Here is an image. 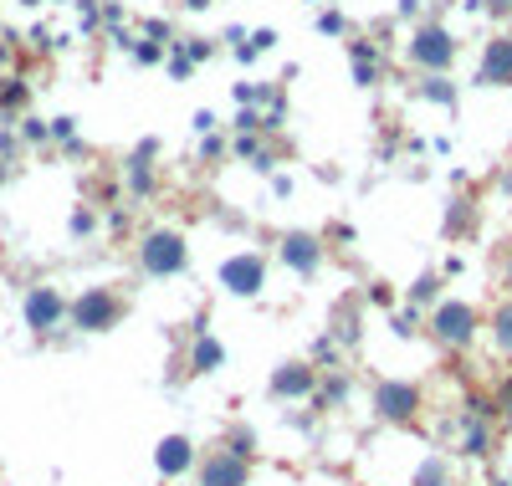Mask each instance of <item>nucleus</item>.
I'll return each mask as SVG.
<instances>
[{"instance_id":"8","label":"nucleus","mask_w":512,"mask_h":486,"mask_svg":"<svg viewBox=\"0 0 512 486\" xmlns=\"http://www.w3.org/2000/svg\"><path fill=\"white\" fill-rule=\"evenodd\" d=\"M251 482V456H236L231 446L210 450L200 461V486H246Z\"/></svg>"},{"instance_id":"4","label":"nucleus","mask_w":512,"mask_h":486,"mask_svg":"<svg viewBox=\"0 0 512 486\" xmlns=\"http://www.w3.org/2000/svg\"><path fill=\"white\" fill-rule=\"evenodd\" d=\"M426 328H430V338H435L441 348H467L471 338H476V307L461 303V297H446V303L430 307Z\"/></svg>"},{"instance_id":"3","label":"nucleus","mask_w":512,"mask_h":486,"mask_svg":"<svg viewBox=\"0 0 512 486\" xmlns=\"http://www.w3.org/2000/svg\"><path fill=\"white\" fill-rule=\"evenodd\" d=\"M123 312H128V297L113 292V287H87L77 303H67V318L82 333H108V328L123 323Z\"/></svg>"},{"instance_id":"24","label":"nucleus","mask_w":512,"mask_h":486,"mask_svg":"<svg viewBox=\"0 0 512 486\" xmlns=\"http://www.w3.org/2000/svg\"><path fill=\"white\" fill-rule=\"evenodd\" d=\"M52 139H61V143H77V123H72V118H52Z\"/></svg>"},{"instance_id":"25","label":"nucleus","mask_w":512,"mask_h":486,"mask_svg":"<svg viewBox=\"0 0 512 486\" xmlns=\"http://www.w3.org/2000/svg\"><path fill=\"white\" fill-rule=\"evenodd\" d=\"M236 154H241V159H256V154H262L256 134H241V139H236Z\"/></svg>"},{"instance_id":"9","label":"nucleus","mask_w":512,"mask_h":486,"mask_svg":"<svg viewBox=\"0 0 512 486\" xmlns=\"http://www.w3.org/2000/svg\"><path fill=\"white\" fill-rule=\"evenodd\" d=\"M20 312H26V328L52 333V328L67 318V297H61L57 287H31V292H26V303H20Z\"/></svg>"},{"instance_id":"15","label":"nucleus","mask_w":512,"mask_h":486,"mask_svg":"<svg viewBox=\"0 0 512 486\" xmlns=\"http://www.w3.org/2000/svg\"><path fill=\"white\" fill-rule=\"evenodd\" d=\"M420 98L441 102V108H456V87H451L446 72H426V77H420Z\"/></svg>"},{"instance_id":"14","label":"nucleus","mask_w":512,"mask_h":486,"mask_svg":"<svg viewBox=\"0 0 512 486\" xmlns=\"http://www.w3.org/2000/svg\"><path fill=\"white\" fill-rule=\"evenodd\" d=\"M225 359V348L210 338V333H195V348H190V374H215Z\"/></svg>"},{"instance_id":"21","label":"nucleus","mask_w":512,"mask_h":486,"mask_svg":"<svg viewBox=\"0 0 512 486\" xmlns=\"http://www.w3.org/2000/svg\"><path fill=\"white\" fill-rule=\"evenodd\" d=\"M318 31H323V36H348V20L338 16V11H323V16H318Z\"/></svg>"},{"instance_id":"32","label":"nucleus","mask_w":512,"mask_h":486,"mask_svg":"<svg viewBox=\"0 0 512 486\" xmlns=\"http://www.w3.org/2000/svg\"><path fill=\"white\" fill-rule=\"evenodd\" d=\"M344 379H338V374H333V379H328V389H323V400H344Z\"/></svg>"},{"instance_id":"16","label":"nucleus","mask_w":512,"mask_h":486,"mask_svg":"<svg viewBox=\"0 0 512 486\" xmlns=\"http://www.w3.org/2000/svg\"><path fill=\"white\" fill-rule=\"evenodd\" d=\"M492 344H497V353H512V297L492 312Z\"/></svg>"},{"instance_id":"12","label":"nucleus","mask_w":512,"mask_h":486,"mask_svg":"<svg viewBox=\"0 0 512 486\" xmlns=\"http://www.w3.org/2000/svg\"><path fill=\"white\" fill-rule=\"evenodd\" d=\"M266 389H272V400H307V394L318 389V369L313 364H282Z\"/></svg>"},{"instance_id":"18","label":"nucleus","mask_w":512,"mask_h":486,"mask_svg":"<svg viewBox=\"0 0 512 486\" xmlns=\"http://www.w3.org/2000/svg\"><path fill=\"white\" fill-rule=\"evenodd\" d=\"M487 446H492L487 425H467V441H461V450H467V456H487Z\"/></svg>"},{"instance_id":"29","label":"nucleus","mask_w":512,"mask_h":486,"mask_svg":"<svg viewBox=\"0 0 512 486\" xmlns=\"http://www.w3.org/2000/svg\"><path fill=\"white\" fill-rule=\"evenodd\" d=\"M195 134H215V113H210V108L195 113Z\"/></svg>"},{"instance_id":"33","label":"nucleus","mask_w":512,"mask_h":486,"mask_svg":"<svg viewBox=\"0 0 512 486\" xmlns=\"http://www.w3.org/2000/svg\"><path fill=\"white\" fill-rule=\"evenodd\" d=\"M502 287H508V297H512V251H508V262H502Z\"/></svg>"},{"instance_id":"1","label":"nucleus","mask_w":512,"mask_h":486,"mask_svg":"<svg viewBox=\"0 0 512 486\" xmlns=\"http://www.w3.org/2000/svg\"><path fill=\"white\" fill-rule=\"evenodd\" d=\"M139 266L149 277H180L190 266V241H184L175 225H154L139 236Z\"/></svg>"},{"instance_id":"26","label":"nucleus","mask_w":512,"mask_h":486,"mask_svg":"<svg viewBox=\"0 0 512 486\" xmlns=\"http://www.w3.org/2000/svg\"><path fill=\"white\" fill-rule=\"evenodd\" d=\"M93 225H98V215H93V210H77V215H72V236H87Z\"/></svg>"},{"instance_id":"20","label":"nucleus","mask_w":512,"mask_h":486,"mask_svg":"<svg viewBox=\"0 0 512 486\" xmlns=\"http://www.w3.org/2000/svg\"><path fill=\"white\" fill-rule=\"evenodd\" d=\"M415 486H446V466H441V461H426V466L415 471Z\"/></svg>"},{"instance_id":"34","label":"nucleus","mask_w":512,"mask_h":486,"mask_svg":"<svg viewBox=\"0 0 512 486\" xmlns=\"http://www.w3.org/2000/svg\"><path fill=\"white\" fill-rule=\"evenodd\" d=\"M400 16H420V0H400Z\"/></svg>"},{"instance_id":"11","label":"nucleus","mask_w":512,"mask_h":486,"mask_svg":"<svg viewBox=\"0 0 512 486\" xmlns=\"http://www.w3.org/2000/svg\"><path fill=\"white\" fill-rule=\"evenodd\" d=\"M154 154H159V143L143 139L139 149H134V159L123 164V180H128V195H134V200L154 195V184H159V174H154Z\"/></svg>"},{"instance_id":"7","label":"nucleus","mask_w":512,"mask_h":486,"mask_svg":"<svg viewBox=\"0 0 512 486\" xmlns=\"http://www.w3.org/2000/svg\"><path fill=\"white\" fill-rule=\"evenodd\" d=\"M476 87H512V31H497V36L482 46L476 57Z\"/></svg>"},{"instance_id":"19","label":"nucleus","mask_w":512,"mask_h":486,"mask_svg":"<svg viewBox=\"0 0 512 486\" xmlns=\"http://www.w3.org/2000/svg\"><path fill=\"white\" fill-rule=\"evenodd\" d=\"M348 72H354V87H374L379 82V61H348Z\"/></svg>"},{"instance_id":"2","label":"nucleus","mask_w":512,"mask_h":486,"mask_svg":"<svg viewBox=\"0 0 512 486\" xmlns=\"http://www.w3.org/2000/svg\"><path fill=\"white\" fill-rule=\"evenodd\" d=\"M456 52H461V41L451 36V26L441 20H420L405 41V57L420 67V72H451L456 67Z\"/></svg>"},{"instance_id":"35","label":"nucleus","mask_w":512,"mask_h":486,"mask_svg":"<svg viewBox=\"0 0 512 486\" xmlns=\"http://www.w3.org/2000/svg\"><path fill=\"white\" fill-rule=\"evenodd\" d=\"M184 11H210V5H215V0H180Z\"/></svg>"},{"instance_id":"5","label":"nucleus","mask_w":512,"mask_h":486,"mask_svg":"<svg viewBox=\"0 0 512 486\" xmlns=\"http://www.w3.org/2000/svg\"><path fill=\"white\" fill-rule=\"evenodd\" d=\"M221 287L236 292V297H256L266 287V256H256V251H231L221 262Z\"/></svg>"},{"instance_id":"22","label":"nucleus","mask_w":512,"mask_h":486,"mask_svg":"<svg viewBox=\"0 0 512 486\" xmlns=\"http://www.w3.org/2000/svg\"><path fill=\"white\" fill-rule=\"evenodd\" d=\"M195 72V57L184 52V46H175V57H169V77H190Z\"/></svg>"},{"instance_id":"31","label":"nucleus","mask_w":512,"mask_h":486,"mask_svg":"<svg viewBox=\"0 0 512 486\" xmlns=\"http://www.w3.org/2000/svg\"><path fill=\"white\" fill-rule=\"evenodd\" d=\"M0 98H5V108H20V98H26V87H20V82H11V87H5Z\"/></svg>"},{"instance_id":"10","label":"nucleus","mask_w":512,"mask_h":486,"mask_svg":"<svg viewBox=\"0 0 512 486\" xmlns=\"http://www.w3.org/2000/svg\"><path fill=\"white\" fill-rule=\"evenodd\" d=\"M374 409H379V420H415V409H420V389L405 385V379H385V385L374 389Z\"/></svg>"},{"instance_id":"28","label":"nucleus","mask_w":512,"mask_h":486,"mask_svg":"<svg viewBox=\"0 0 512 486\" xmlns=\"http://www.w3.org/2000/svg\"><path fill=\"white\" fill-rule=\"evenodd\" d=\"M251 46H256V52H272V46H277V31H251Z\"/></svg>"},{"instance_id":"13","label":"nucleus","mask_w":512,"mask_h":486,"mask_svg":"<svg viewBox=\"0 0 512 486\" xmlns=\"http://www.w3.org/2000/svg\"><path fill=\"white\" fill-rule=\"evenodd\" d=\"M154 466H159L164 476H184V471L195 466V446H190L184 435H169V441H159V450H154Z\"/></svg>"},{"instance_id":"6","label":"nucleus","mask_w":512,"mask_h":486,"mask_svg":"<svg viewBox=\"0 0 512 486\" xmlns=\"http://www.w3.org/2000/svg\"><path fill=\"white\" fill-rule=\"evenodd\" d=\"M277 256L292 277H313L318 266H323V236H313V231H287L282 241H277Z\"/></svg>"},{"instance_id":"17","label":"nucleus","mask_w":512,"mask_h":486,"mask_svg":"<svg viewBox=\"0 0 512 486\" xmlns=\"http://www.w3.org/2000/svg\"><path fill=\"white\" fill-rule=\"evenodd\" d=\"M435 292H441V271H420L415 287H410V307H426Z\"/></svg>"},{"instance_id":"30","label":"nucleus","mask_w":512,"mask_h":486,"mask_svg":"<svg viewBox=\"0 0 512 486\" xmlns=\"http://www.w3.org/2000/svg\"><path fill=\"white\" fill-rule=\"evenodd\" d=\"M46 134H52V128H46L41 118H26V139H31V143H41Z\"/></svg>"},{"instance_id":"23","label":"nucleus","mask_w":512,"mask_h":486,"mask_svg":"<svg viewBox=\"0 0 512 486\" xmlns=\"http://www.w3.org/2000/svg\"><path fill=\"white\" fill-rule=\"evenodd\" d=\"M134 57H139V61H164V41H149V36H143L139 46H134Z\"/></svg>"},{"instance_id":"27","label":"nucleus","mask_w":512,"mask_h":486,"mask_svg":"<svg viewBox=\"0 0 512 486\" xmlns=\"http://www.w3.org/2000/svg\"><path fill=\"white\" fill-rule=\"evenodd\" d=\"M482 11H487V16H497V20H508L512 16V0H482Z\"/></svg>"}]
</instances>
